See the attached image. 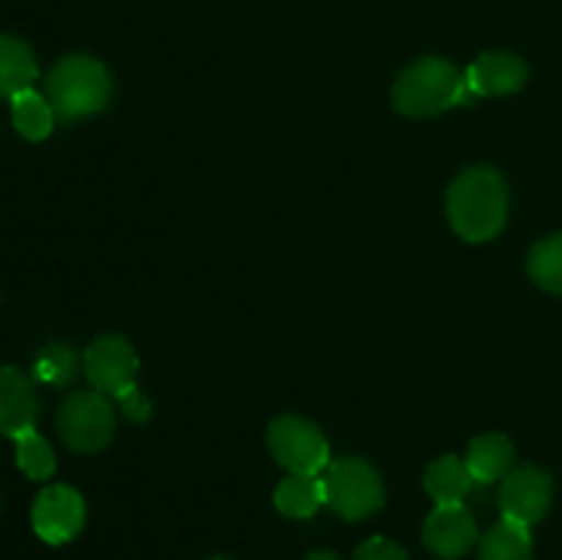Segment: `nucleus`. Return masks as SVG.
Segmentation results:
<instances>
[{"mask_svg":"<svg viewBox=\"0 0 562 560\" xmlns=\"http://www.w3.org/2000/svg\"><path fill=\"white\" fill-rule=\"evenodd\" d=\"M448 220L467 242H488L508 220V184L488 165L467 168L448 190Z\"/></svg>","mask_w":562,"mask_h":560,"instance_id":"1","label":"nucleus"},{"mask_svg":"<svg viewBox=\"0 0 562 560\" xmlns=\"http://www.w3.org/2000/svg\"><path fill=\"white\" fill-rule=\"evenodd\" d=\"M77 373V355L69 344H47L36 355L33 362V377L53 388H64L75 379Z\"/></svg>","mask_w":562,"mask_h":560,"instance_id":"20","label":"nucleus"},{"mask_svg":"<svg viewBox=\"0 0 562 560\" xmlns=\"http://www.w3.org/2000/svg\"><path fill=\"white\" fill-rule=\"evenodd\" d=\"M472 99L467 75L445 58H420L393 86L395 110L409 119H431Z\"/></svg>","mask_w":562,"mask_h":560,"instance_id":"2","label":"nucleus"},{"mask_svg":"<svg viewBox=\"0 0 562 560\" xmlns=\"http://www.w3.org/2000/svg\"><path fill=\"white\" fill-rule=\"evenodd\" d=\"M324 503H327V494L318 475H289L274 489V508L291 519H307Z\"/></svg>","mask_w":562,"mask_h":560,"instance_id":"16","label":"nucleus"},{"mask_svg":"<svg viewBox=\"0 0 562 560\" xmlns=\"http://www.w3.org/2000/svg\"><path fill=\"white\" fill-rule=\"evenodd\" d=\"M113 77L91 55H66L49 69L47 99L60 121H80L108 108Z\"/></svg>","mask_w":562,"mask_h":560,"instance_id":"3","label":"nucleus"},{"mask_svg":"<svg viewBox=\"0 0 562 560\" xmlns=\"http://www.w3.org/2000/svg\"><path fill=\"white\" fill-rule=\"evenodd\" d=\"M31 522L42 541L58 547V544L71 541L86 525V500L77 489L55 483V486L42 489L33 503Z\"/></svg>","mask_w":562,"mask_h":560,"instance_id":"9","label":"nucleus"},{"mask_svg":"<svg viewBox=\"0 0 562 560\" xmlns=\"http://www.w3.org/2000/svg\"><path fill=\"white\" fill-rule=\"evenodd\" d=\"M267 443L291 475H322L329 467V443L311 421L285 415L269 426Z\"/></svg>","mask_w":562,"mask_h":560,"instance_id":"6","label":"nucleus"},{"mask_svg":"<svg viewBox=\"0 0 562 560\" xmlns=\"http://www.w3.org/2000/svg\"><path fill=\"white\" fill-rule=\"evenodd\" d=\"M115 412L99 390H77L60 404L58 434L77 453L102 450L113 439Z\"/></svg>","mask_w":562,"mask_h":560,"instance_id":"5","label":"nucleus"},{"mask_svg":"<svg viewBox=\"0 0 562 560\" xmlns=\"http://www.w3.org/2000/svg\"><path fill=\"white\" fill-rule=\"evenodd\" d=\"M423 483H426V492L431 494L434 503L456 505L472 492L475 478H472L467 461H461L459 456H442V459H437L428 467Z\"/></svg>","mask_w":562,"mask_h":560,"instance_id":"15","label":"nucleus"},{"mask_svg":"<svg viewBox=\"0 0 562 560\" xmlns=\"http://www.w3.org/2000/svg\"><path fill=\"white\" fill-rule=\"evenodd\" d=\"M38 77L33 49L22 38L0 33V97L14 99L16 93L33 88Z\"/></svg>","mask_w":562,"mask_h":560,"instance_id":"14","label":"nucleus"},{"mask_svg":"<svg viewBox=\"0 0 562 560\" xmlns=\"http://www.w3.org/2000/svg\"><path fill=\"white\" fill-rule=\"evenodd\" d=\"M423 541L437 558H464L477 541V525L461 503L437 505L423 525Z\"/></svg>","mask_w":562,"mask_h":560,"instance_id":"10","label":"nucleus"},{"mask_svg":"<svg viewBox=\"0 0 562 560\" xmlns=\"http://www.w3.org/2000/svg\"><path fill=\"white\" fill-rule=\"evenodd\" d=\"M86 377L93 390L121 399L137 388V355L121 335H102L86 349Z\"/></svg>","mask_w":562,"mask_h":560,"instance_id":"8","label":"nucleus"},{"mask_svg":"<svg viewBox=\"0 0 562 560\" xmlns=\"http://www.w3.org/2000/svg\"><path fill=\"white\" fill-rule=\"evenodd\" d=\"M209 560H231V558H225V555H214V558H209Z\"/></svg>","mask_w":562,"mask_h":560,"instance_id":"25","label":"nucleus"},{"mask_svg":"<svg viewBox=\"0 0 562 560\" xmlns=\"http://www.w3.org/2000/svg\"><path fill=\"white\" fill-rule=\"evenodd\" d=\"M464 75L472 97H508L527 82V64L519 55L494 49L472 60Z\"/></svg>","mask_w":562,"mask_h":560,"instance_id":"11","label":"nucleus"},{"mask_svg":"<svg viewBox=\"0 0 562 560\" xmlns=\"http://www.w3.org/2000/svg\"><path fill=\"white\" fill-rule=\"evenodd\" d=\"M38 399L33 382L11 366H0V434L20 437L36 426Z\"/></svg>","mask_w":562,"mask_h":560,"instance_id":"12","label":"nucleus"},{"mask_svg":"<svg viewBox=\"0 0 562 560\" xmlns=\"http://www.w3.org/2000/svg\"><path fill=\"white\" fill-rule=\"evenodd\" d=\"M305 560H340V558L333 552H313V555H307Z\"/></svg>","mask_w":562,"mask_h":560,"instance_id":"24","label":"nucleus"},{"mask_svg":"<svg viewBox=\"0 0 562 560\" xmlns=\"http://www.w3.org/2000/svg\"><path fill=\"white\" fill-rule=\"evenodd\" d=\"M552 505V475L536 464H521L503 478L499 511L503 519L532 527Z\"/></svg>","mask_w":562,"mask_h":560,"instance_id":"7","label":"nucleus"},{"mask_svg":"<svg viewBox=\"0 0 562 560\" xmlns=\"http://www.w3.org/2000/svg\"><path fill=\"white\" fill-rule=\"evenodd\" d=\"M55 119H58V115H55L49 99L36 93L33 88H27V91L16 93V97L11 99V121H14L16 132H20L25 141H44V137L53 132Z\"/></svg>","mask_w":562,"mask_h":560,"instance_id":"17","label":"nucleus"},{"mask_svg":"<svg viewBox=\"0 0 562 560\" xmlns=\"http://www.w3.org/2000/svg\"><path fill=\"white\" fill-rule=\"evenodd\" d=\"M467 467H470L475 483H494L505 478L514 464V443L505 434H481L472 439L467 450Z\"/></svg>","mask_w":562,"mask_h":560,"instance_id":"13","label":"nucleus"},{"mask_svg":"<svg viewBox=\"0 0 562 560\" xmlns=\"http://www.w3.org/2000/svg\"><path fill=\"white\" fill-rule=\"evenodd\" d=\"M477 560H532L530 527L503 519L481 538Z\"/></svg>","mask_w":562,"mask_h":560,"instance_id":"18","label":"nucleus"},{"mask_svg":"<svg viewBox=\"0 0 562 560\" xmlns=\"http://www.w3.org/2000/svg\"><path fill=\"white\" fill-rule=\"evenodd\" d=\"M355 560H409L404 549L390 538H368L355 552Z\"/></svg>","mask_w":562,"mask_h":560,"instance_id":"22","label":"nucleus"},{"mask_svg":"<svg viewBox=\"0 0 562 560\" xmlns=\"http://www.w3.org/2000/svg\"><path fill=\"white\" fill-rule=\"evenodd\" d=\"M527 272L549 294H562V234L538 242L527 258Z\"/></svg>","mask_w":562,"mask_h":560,"instance_id":"19","label":"nucleus"},{"mask_svg":"<svg viewBox=\"0 0 562 560\" xmlns=\"http://www.w3.org/2000/svg\"><path fill=\"white\" fill-rule=\"evenodd\" d=\"M119 401H121V406H124V412H126V417H130V421L143 423L148 415H151V404H148V399L137 388H132L130 393L121 395Z\"/></svg>","mask_w":562,"mask_h":560,"instance_id":"23","label":"nucleus"},{"mask_svg":"<svg viewBox=\"0 0 562 560\" xmlns=\"http://www.w3.org/2000/svg\"><path fill=\"white\" fill-rule=\"evenodd\" d=\"M16 464L33 481H44L55 472V453L47 439L36 434V428L16 437Z\"/></svg>","mask_w":562,"mask_h":560,"instance_id":"21","label":"nucleus"},{"mask_svg":"<svg viewBox=\"0 0 562 560\" xmlns=\"http://www.w3.org/2000/svg\"><path fill=\"white\" fill-rule=\"evenodd\" d=\"M322 481L329 508L349 522L366 519L384 505L382 478L362 459L333 461Z\"/></svg>","mask_w":562,"mask_h":560,"instance_id":"4","label":"nucleus"}]
</instances>
